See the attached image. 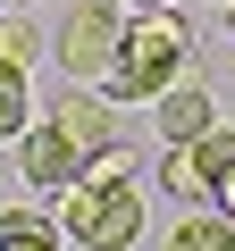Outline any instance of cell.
Wrapping results in <instances>:
<instances>
[{
  "label": "cell",
  "instance_id": "1",
  "mask_svg": "<svg viewBox=\"0 0 235 251\" xmlns=\"http://www.w3.org/2000/svg\"><path fill=\"white\" fill-rule=\"evenodd\" d=\"M193 67V25L176 17V9H126V34H118V59H109V75H101V92L118 100V109H151L176 75Z\"/></svg>",
  "mask_w": 235,
  "mask_h": 251
},
{
  "label": "cell",
  "instance_id": "2",
  "mask_svg": "<svg viewBox=\"0 0 235 251\" xmlns=\"http://www.w3.org/2000/svg\"><path fill=\"white\" fill-rule=\"evenodd\" d=\"M143 226H151V201H143L135 176H118V184L76 176V184H59V234L76 251H135Z\"/></svg>",
  "mask_w": 235,
  "mask_h": 251
},
{
  "label": "cell",
  "instance_id": "3",
  "mask_svg": "<svg viewBox=\"0 0 235 251\" xmlns=\"http://www.w3.org/2000/svg\"><path fill=\"white\" fill-rule=\"evenodd\" d=\"M118 34H126V0H76L51 34V59L67 67V84H101L118 59Z\"/></svg>",
  "mask_w": 235,
  "mask_h": 251
},
{
  "label": "cell",
  "instance_id": "4",
  "mask_svg": "<svg viewBox=\"0 0 235 251\" xmlns=\"http://www.w3.org/2000/svg\"><path fill=\"white\" fill-rule=\"evenodd\" d=\"M235 168V126L210 117L193 143H160V193L168 201H210V184Z\"/></svg>",
  "mask_w": 235,
  "mask_h": 251
},
{
  "label": "cell",
  "instance_id": "5",
  "mask_svg": "<svg viewBox=\"0 0 235 251\" xmlns=\"http://www.w3.org/2000/svg\"><path fill=\"white\" fill-rule=\"evenodd\" d=\"M42 117L59 126V134H67V143H76L84 159H92L101 143H126V126H118V100H109L101 84H67V92H59V100H51Z\"/></svg>",
  "mask_w": 235,
  "mask_h": 251
},
{
  "label": "cell",
  "instance_id": "6",
  "mask_svg": "<svg viewBox=\"0 0 235 251\" xmlns=\"http://www.w3.org/2000/svg\"><path fill=\"white\" fill-rule=\"evenodd\" d=\"M17 168H26V184H42V193H59V184H76V168H84V151L59 134L51 117H34L26 134H17Z\"/></svg>",
  "mask_w": 235,
  "mask_h": 251
},
{
  "label": "cell",
  "instance_id": "7",
  "mask_svg": "<svg viewBox=\"0 0 235 251\" xmlns=\"http://www.w3.org/2000/svg\"><path fill=\"white\" fill-rule=\"evenodd\" d=\"M151 109H160V143H193L202 126L218 117V100H210L202 84H185V75H176V84H168V92H160Z\"/></svg>",
  "mask_w": 235,
  "mask_h": 251
},
{
  "label": "cell",
  "instance_id": "8",
  "mask_svg": "<svg viewBox=\"0 0 235 251\" xmlns=\"http://www.w3.org/2000/svg\"><path fill=\"white\" fill-rule=\"evenodd\" d=\"M42 50H51V34L26 17V0H9V9H0V67H26V75H34Z\"/></svg>",
  "mask_w": 235,
  "mask_h": 251
},
{
  "label": "cell",
  "instance_id": "9",
  "mask_svg": "<svg viewBox=\"0 0 235 251\" xmlns=\"http://www.w3.org/2000/svg\"><path fill=\"white\" fill-rule=\"evenodd\" d=\"M67 234H59V218H42V209H0V251H59Z\"/></svg>",
  "mask_w": 235,
  "mask_h": 251
},
{
  "label": "cell",
  "instance_id": "10",
  "mask_svg": "<svg viewBox=\"0 0 235 251\" xmlns=\"http://www.w3.org/2000/svg\"><path fill=\"white\" fill-rule=\"evenodd\" d=\"M160 251H235V218L193 209V218H176V226H168V243H160Z\"/></svg>",
  "mask_w": 235,
  "mask_h": 251
},
{
  "label": "cell",
  "instance_id": "11",
  "mask_svg": "<svg viewBox=\"0 0 235 251\" xmlns=\"http://www.w3.org/2000/svg\"><path fill=\"white\" fill-rule=\"evenodd\" d=\"M34 126V75L26 67H0V143H17Z\"/></svg>",
  "mask_w": 235,
  "mask_h": 251
},
{
  "label": "cell",
  "instance_id": "12",
  "mask_svg": "<svg viewBox=\"0 0 235 251\" xmlns=\"http://www.w3.org/2000/svg\"><path fill=\"white\" fill-rule=\"evenodd\" d=\"M210 201H218V218H235V168H227V176L210 184Z\"/></svg>",
  "mask_w": 235,
  "mask_h": 251
},
{
  "label": "cell",
  "instance_id": "13",
  "mask_svg": "<svg viewBox=\"0 0 235 251\" xmlns=\"http://www.w3.org/2000/svg\"><path fill=\"white\" fill-rule=\"evenodd\" d=\"M126 9H176V0H126Z\"/></svg>",
  "mask_w": 235,
  "mask_h": 251
},
{
  "label": "cell",
  "instance_id": "14",
  "mask_svg": "<svg viewBox=\"0 0 235 251\" xmlns=\"http://www.w3.org/2000/svg\"><path fill=\"white\" fill-rule=\"evenodd\" d=\"M218 17H227V34H235V0H227V9H218Z\"/></svg>",
  "mask_w": 235,
  "mask_h": 251
},
{
  "label": "cell",
  "instance_id": "15",
  "mask_svg": "<svg viewBox=\"0 0 235 251\" xmlns=\"http://www.w3.org/2000/svg\"><path fill=\"white\" fill-rule=\"evenodd\" d=\"M0 9H9V0H0Z\"/></svg>",
  "mask_w": 235,
  "mask_h": 251
},
{
  "label": "cell",
  "instance_id": "16",
  "mask_svg": "<svg viewBox=\"0 0 235 251\" xmlns=\"http://www.w3.org/2000/svg\"><path fill=\"white\" fill-rule=\"evenodd\" d=\"M218 9H227V0H218Z\"/></svg>",
  "mask_w": 235,
  "mask_h": 251
}]
</instances>
